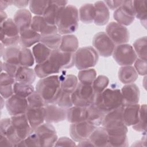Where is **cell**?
I'll return each mask as SVG.
<instances>
[{"instance_id":"bcb514c9","label":"cell","mask_w":147,"mask_h":147,"mask_svg":"<svg viewBox=\"0 0 147 147\" xmlns=\"http://www.w3.org/2000/svg\"><path fill=\"white\" fill-rule=\"evenodd\" d=\"M27 100L29 106L31 107H45L48 105L42 97L36 90L27 98Z\"/></svg>"},{"instance_id":"d590c367","label":"cell","mask_w":147,"mask_h":147,"mask_svg":"<svg viewBox=\"0 0 147 147\" xmlns=\"http://www.w3.org/2000/svg\"><path fill=\"white\" fill-rule=\"evenodd\" d=\"M78 84V79L74 75H61V88L64 92L72 94Z\"/></svg>"},{"instance_id":"9c48e42d","label":"cell","mask_w":147,"mask_h":147,"mask_svg":"<svg viewBox=\"0 0 147 147\" xmlns=\"http://www.w3.org/2000/svg\"><path fill=\"white\" fill-rule=\"evenodd\" d=\"M34 131L38 136L40 146H55L58 137L56 129L52 123H43Z\"/></svg>"},{"instance_id":"f35d334b","label":"cell","mask_w":147,"mask_h":147,"mask_svg":"<svg viewBox=\"0 0 147 147\" xmlns=\"http://www.w3.org/2000/svg\"><path fill=\"white\" fill-rule=\"evenodd\" d=\"M34 58L32 51L26 48H21L19 55V63L20 66L30 67L34 63Z\"/></svg>"},{"instance_id":"7a4b0ae2","label":"cell","mask_w":147,"mask_h":147,"mask_svg":"<svg viewBox=\"0 0 147 147\" xmlns=\"http://www.w3.org/2000/svg\"><path fill=\"white\" fill-rule=\"evenodd\" d=\"M79 11L76 6L67 5L59 13L56 25L61 35L70 34L75 32L79 26Z\"/></svg>"},{"instance_id":"680465c9","label":"cell","mask_w":147,"mask_h":147,"mask_svg":"<svg viewBox=\"0 0 147 147\" xmlns=\"http://www.w3.org/2000/svg\"><path fill=\"white\" fill-rule=\"evenodd\" d=\"M107 7L112 10H116L121 6L123 1H104Z\"/></svg>"},{"instance_id":"f5cc1de1","label":"cell","mask_w":147,"mask_h":147,"mask_svg":"<svg viewBox=\"0 0 147 147\" xmlns=\"http://www.w3.org/2000/svg\"><path fill=\"white\" fill-rule=\"evenodd\" d=\"M1 72H2V71H3L5 72L13 77L15 76L17 71L20 66L16 64L6 63L5 61H3V63L2 61H1Z\"/></svg>"},{"instance_id":"91938a15","label":"cell","mask_w":147,"mask_h":147,"mask_svg":"<svg viewBox=\"0 0 147 147\" xmlns=\"http://www.w3.org/2000/svg\"><path fill=\"white\" fill-rule=\"evenodd\" d=\"M0 146H14L13 144L7 138L6 136L0 134Z\"/></svg>"},{"instance_id":"681fc988","label":"cell","mask_w":147,"mask_h":147,"mask_svg":"<svg viewBox=\"0 0 147 147\" xmlns=\"http://www.w3.org/2000/svg\"><path fill=\"white\" fill-rule=\"evenodd\" d=\"M16 146H40L39 140L33 130L26 138L19 142Z\"/></svg>"},{"instance_id":"52a82bcc","label":"cell","mask_w":147,"mask_h":147,"mask_svg":"<svg viewBox=\"0 0 147 147\" xmlns=\"http://www.w3.org/2000/svg\"><path fill=\"white\" fill-rule=\"evenodd\" d=\"M1 43L5 47L16 46L19 44L20 31L12 18H7L1 24Z\"/></svg>"},{"instance_id":"5b68a950","label":"cell","mask_w":147,"mask_h":147,"mask_svg":"<svg viewBox=\"0 0 147 147\" xmlns=\"http://www.w3.org/2000/svg\"><path fill=\"white\" fill-rule=\"evenodd\" d=\"M75 65L79 70L91 68L94 67L99 59V55L92 47L78 48L74 53Z\"/></svg>"},{"instance_id":"5bb4252c","label":"cell","mask_w":147,"mask_h":147,"mask_svg":"<svg viewBox=\"0 0 147 147\" xmlns=\"http://www.w3.org/2000/svg\"><path fill=\"white\" fill-rule=\"evenodd\" d=\"M5 105L10 116L25 114L29 107L27 98L21 97L16 94H13L7 99Z\"/></svg>"},{"instance_id":"03108f58","label":"cell","mask_w":147,"mask_h":147,"mask_svg":"<svg viewBox=\"0 0 147 147\" xmlns=\"http://www.w3.org/2000/svg\"><path fill=\"white\" fill-rule=\"evenodd\" d=\"M138 143H141V144L140 145V146H142L143 145V142L141 141V140H140V141H138ZM138 146V144H137V142H135V144H133V145H131V146Z\"/></svg>"},{"instance_id":"ffe728a7","label":"cell","mask_w":147,"mask_h":147,"mask_svg":"<svg viewBox=\"0 0 147 147\" xmlns=\"http://www.w3.org/2000/svg\"><path fill=\"white\" fill-rule=\"evenodd\" d=\"M45 122L49 123H58L66 119V110L55 104H48L45 107Z\"/></svg>"},{"instance_id":"6125c7cd","label":"cell","mask_w":147,"mask_h":147,"mask_svg":"<svg viewBox=\"0 0 147 147\" xmlns=\"http://www.w3.org/2000/svg\"><path fill=\"white\" fill-rule=\"evenodd\" d=\"M77 145L79 146H86V147H87V146H94L93 144L90 141L89 138H87V139H85L84 140H82V141L79 142V143Z\"/></svg>"},{"instance_id":"d6986e66","label":"cell","mask_w":147,"mask_h":147,"mask_svg":"<svg viewBox=\"0 0 147 147\" xmlns=\"http://www.w3.org/2000/svg\"><path fill=\"white\" fill-rule=\"evenodd\" d=\"M121 92L123 106L138 103L140 91L138 87L136 84H125L121 88Z\"/></svg>"},{"instance_id":"4fadbf2b","label":"cell","mask_w":147,"mask_h":147,"mask_svg":"<svg viewBox=\"0 0 147 147\" xmlns=\"http://www.w3.org/2000/svg\"><path fill=\"white\" fill-rule=\"evenodd\" d=\"M95 127L86 121L71 123L69 127V134L74 141L79 142L88 138Z\"/></svg>"},{"instance_id":"db71d44e","label":"cell","mask_w":147,"mask_h":147,"mask_svg":"<svg viewBox=\"0 0 147 147\" xmlns=\"http://www.w3.org/2000/svg\"><path fill=\"white\" fill-rule=\"evenodd\" d=\"M16 82L14 77L11 76L5 72H2L1 73L0 86L14 85Z\"/></svg>"},{"instance_id":"ab89813d","label":"cell","mask_w":147,"mask_h":147,"mask_svg":"<svg viewBox=\"0 0 147 147\" xmlns=\"http://www.w3.org/2000/svg\"><path fill=\"white\" fill-rule=\"evenodd\" d=\"M96 78V72L92 68L80 70L78 75V79L79 82L87 85L92 86Z\"/></svg>"},{"instance_id":"4316f807","label":"cell","mask_w":147,"mask_h":147,"mask_svg":"<svg viewBox=\"0 0 147 147\" xmlns=\"http://www.w3.org/2000/svg\"><path fill=\"white\" fill-rule=\"evenodd\" d=\"M140 105L138 104L124 106L122 113L123 120L127 126H133L139 121V111Z\"/></svg>"},{"instance_id":"1f68e13d","label":"cell","mask_w":147,"mask_h":147,"mask_svg":"<svg viewBox=\"0 0 147 147\" xmlns=\"http://www.w3.org/2000/svg\"><path fill=\"white\" fill-rule=\"evenodd\" d=\"M79 48V41L76 36L70 34L61 36L59 49L63 52L75 53Z\"/></svg>"},{"instance_id":"ba28073f","label":"cell","mask_w":147,"mask_h":147,"mask_svg":"<svg viewBox=\"0 0 147 147\" xmlns=\"http://www.w3.org/2000/svg\"><path fill=\"white\" fill-rule=\"evenodd\" d=\"M112 55L117 63L121 66L131 65L137 59L133 47L127 44L116 45Z\"/></svg>"},{"instance_id":"ac0fdd59","label":"cell","mask_w":147,"mask_h":147,"mask_svg":"<svg viewBox=\"0 0 147 147\" xmlns=\"http://www.w3.org/2000/svg\"><path fill=\"white\" fill-rule=\"evenodd\" d=\"M30 28L39 33L41 36L58 33L56 25L48 24L42 16H34L32 18Z\"/></svg>"},{"instance_id":"74e56055","label":"cell","mask_w":147,"mask_h":147,"mask_svg":"<svg viewBox=\"0 0 147 147\" xmlns=\"http://www.w3.org/2000/svg\"><path fill=\"white\" fill-rule=\"evenodd\" d=\"M61 36L59 33L44 36H41L40 42L44 44L51 50L59 48L61 41Z\"/></svg>"},{"instance_id":"6da1fadb","label":"cell","mask_w":147,"mask_h":147,"mask_svg":"<svg viewBox=\"0 0 147 147\" xmlns=\"http://www.w3.org/2000/svg\"><path fill=\"white\" fill-rule=\"evenodd\" d=\"M35 90L48 104H55L61 92V75H53L41 78Z\"/></svg>"},{"instance_id":"30bf717a","label":"cell","mask_w":147,"mask_h":147,"mask_svg":"<svg viewBox=\"0 0 147 147\" xmlns=\"http://www.w3.org/2000/svg\"><path fill=\"white\" fill-rule=\"evenodd\" d=\"M92 44L98 55L105 57L111 56L115 47L110 37L103 32H98L94 36Z\"/></svg>"},{"instance_id":"83f0119b","label":"cell","mask_w":147,"mask_h":147,"mask_svg":"<svg viewBox=\"0 0 147 147\" xmlns=\"http://www.w3.org/2000/svg\"><path fill=\"white\" fill-rule=\"evenodd\" d=\"M94 146H109V134L103 127H96L88 137Z\"/></svg>"},{"instance_id":"8992f818","label":"cell","mask_w":147,"mask_h":147,"mask_svg":"<svg viewBox=\"0 0 147 147\" xmlns=\"http://www.w3.org/2000/svg\"><path fill=\"white\" fill-rule=\"evenodd\" d=\"M95 95L91 85L79 82L71 94V99L74 106L87 108L94 103Z\"/></svg>"},{"instance_id":"9a60e30c","label":"cell","mask_w":147,"mask_h":147,"mask_svg":"<svg viewBox=\"0 0 147 147\" xmlns=\"http://www.w3.org/2000/svg\"><path fill=\"white\" fill-rule=\"evenodd\" d=\"M74 53L63 52L59 49L52 50L49 59L61 69H68L75 65Z\"/></svg>"},{"instance_id":"3957f363","label":"cell","mask_w":147,"mask_h":147,"mask_svg":"<svg viewBox=\"0 0 147 147\" xmlns=\"http://www.w3.org/2000/svg\"><path fill=\"white\" fill-rule=\"evenodd\" d=\"M123 107L122 106L106 114L102 126L106 130L109 136L127 134V126L125 124L122 117Z\"/></svg>"},{"instance_id":"7dc6e473","label":"cell","mask_w":147,"mask_h":147,"mask_svg":"<svg viewBox=\"0 0 147 147\" xmlns=\"http://www.w3.org/2000/svg\"><path fill=\"white\" fill-rule=\"evenodd\" d=\"M109 146L120 147L128 146L127 134L121 136H109Z\"/></svg>"},{"instance_id":"f1b7e54d","label":"cell","mask_w":147,"mask_h":147,"mask_svg":"<svg viewBox=\"0 0 147 147\" xmlns=\"http://www.w3.org/2000/svg\"><path fill=\"white\" fill-rule=\"evenodd\" d=\"M138 74L132 65L121 66L118 71V79L125 84L133 83L138 78Z\"/></svg>"},{"instance_id":"8fae6325","label":"cell","mask_w":147,"mask_h":147,"mask_svg":"<svg viewBox=\"0 0 147 147\" xmlns=\"http://www.w3.org/2000/svg\"><path fill=\"white\" fill-rule=\"evenodd\" d=\"M113 17L116 22L123 26H129L135 19L133 1H123L120 7L115 10Z\"/></svg>"},{"instance_id":"cb8c5ba5","label":"cell","mask_w":147,"mask_h":147,"mask_svg":"<svg viewBox=\"0 0 147 147\" xmlns=\"http://www.w3.org/2000/svg\"><path fill=\"white\" fill-rule=\"evenodd\" d=\"M41 36L32 29L28 28L20 33L19 45L21 48H28L40 42Z\"/></svg>"},{"instance_id":"94428289","label":"cell","mask_w":147,"mask_h":147,"mask_svg":"<svg viewBox=\"0 0 147 147\" xmlns=\"http://www.w3.org/2000/svg\"><path fill=\"white\" fill-rule=\"evenodd\" d=\"M11 3L12 5L17 7L24 9V7L29 6V1H11Z\"/></svg>"},{"instance_id":"8d00e7d4","label":"cell","mask_w":147,"mask_h":147,"mask_svg":"<svg viewBox=\"0 0 147 147\" xmlns=\"http://www.w3.org/2000/svg\"><path fill=\"white\" fill-rule=\"evenodd\" d=\"M14 94L22 98H27L34 91V88L32 84L16 82L13 85Z\"/></svg>"},{"instance_id":"9f6ffc18","label":"cell","mask_w":147,"mask_h":147,"mask_svg":"<svg viewBox=\"0 0 147 147\" xmlns=\"http://www.w3.org/2000/svg\"><path fill=\"white\" fill-rule=\"evenodd\" d=\"M0 94L5 99H7L14 94L13 85L0 86Z\"/></svg>"},{"instance_id":"6f0895ef","label":"cell","mask_w":147,"mask_h":147,"mask_svg":"<svg viewBox=\"0 0 147 147\" xmlns=\"http://www.w3.org/2000/svg\"><path fill=\"white\" fill-rule=\"evenodd\" d=\"M11 125V118H3L0 122V134L5 135L6 130Z\"/></svg>"},{"instance_id":"7c38bea8","label":"cell","mask_w":147,"mask_h":147,"mask_svg":"<svg viewBox=\"0 0 147 147\" xmlns=\"http://www.w3.org/2000/svg\"><path fill=\"white\" fill-rule=\"evenodd\" d=\"M106 33L117 45L126 44L130 39L127 28L116 22H111L107 25Z\"/></svg>"},{"instance_id":"60d3db41","label":"cell","mask_w":147,"mask_h":147,"mask_svg":"<svg viewBox=\"0 0 147 147\" xmlns=\"http://www.w3.org/2000/svg\"><path fill=\"white\" fill-rule=\"evenodd\" d=\"M146 37L144 36L137 39L133 44V48L138 58L146 60Z\"/></svg>"},{"instance_id":"e0dca14e","label":"cell","mask_w":147,"mask_h":147,"mask_svg":"<svg viewBox=\"0 0 147 147\" xmlns=\"http://www.w3.org/2000/svg\"><path fill=\"white\" fill-rule=\"evenodd\" d=\"M10 118L13 126L22 140L26 138L33 131L25 114L11 116Z\"/></svg>"},{"instance_id":"c3c4849f","label":"cell","mask_w":147,"mask_h":147,"mask_svg":"<svg viewBox=\"0 0 147 147\" xmlns=\"http://www.w3.org/2000/svg\"><path fill=\"white\" fill-rule=\"evenodd\" d=\"M55 105L65 109H67L72 107L74 105L71 99V94L64 92L61 90V92Z\"/></svg>"},{"instance_id":"836d02e7","label":"cell","mask_w":147,"mask_h":147,"mask_svg":"<svg viewBox=\"0 0 147 147\" xmlns=\"http://www.w3.org/2000/svg\"><path fill=\"white\" fill-rule=\"evenodd\" d=\"M95 16V7L94 5L92 3H85L79 9V20L84 24H91L94 22Z\"/></svg>"},{"instance_id":"be15d7a7","label":"cell","mask_w":147,"mask_h":147,"mask_svg":"<svg viewBox=\"0 0 147 147\" xmlns=\"http://www.w3.org/2000/svg\"><path fill=\"white\" fill-rule=\"evenodd\" d=\"M12 5L11 1H1V11H3L4 9L7 8L9 5Z\"/></svg>"},{"instance_id":"2e32d148","label":"cell","mask_w":147,"mask_h":147,"mask_svg":"<svg viewBox=\"0 0 147 147\" xmlns=\"http://www.w3.org/2000/svg\"><path fill=\"white\" fill-rule=\"evenodd\" d=\"M67 1H49L48 5L42 15L46 22L56 25V19L60 11L67 5Z\"/></svg>"},{"instance_id":"f546056e","label":"cell","mask_w":147,"mask_h":147,"mask_svg":"<svg viewBox=\"0 0 147 147\" xmlns=\"http://www.w3.org/2000/svg\"><path fill=\"white\" fill-rule=\"evenodd\" d=\"M36 75L34 70L30 67L19 66L14 78L16 81L20 83L32 84L36 80Z\"/></svg>"},{"instance_id":"f907efd6","label":"cell","mask_w":147,"mask_h":147,"mask_svg":"<svg viewBox=\"0 0 147 147\" xmlns=\"http://www.w3.org/2000/svg\"><path fill=\"white\" fill-rule=\"evenodd\" d=\"M4 136L7 137V138L10 140V141L13 144L14 146H16V145L22 141V140L18 136L12 124L7 129Z\"/></svg>"},{"instance_id":"d4e9b609","label":"cell","mask_w":147,"mask_h":147,"mask_svg":"<svg viewBox=\"0 0 147 147\" xmlns=\"http://www.w3.org/2000/svg\"><path fill=\"white\" fill-rule=\"evenodd\" d=\"M32 18L31 12L28 9H20L16 12L13 20L18 27L20 33L30 28Z\"/></svg>"},{"instance_id":"277c9868","label":"cell","mask_w":147,"mask_h":147,"mask_svg":"<svg viewBox=\"0 0 147 147\" xmlns=\"http://www.w3.org/2000/svg\"><path fill=\"white\" fill-rule=\"evenodd\" d=\"M94 103L106 113L120 107L123 106L121 90L106 88L101 93L96 94Z\"/></svg>"},{"instance_id":"d6a6232c","label":"cell","mask_w":147,"mask_h":147,"mask_svg":"<svg viewBox=\"0 0 147 147\" xmlns=\"http://www.w3.org/2000/svg\"><path fill=\"white\" fill-rule=\"evenodd\" d=\"M32 51L35 62L37 64L42 63L48 60L52 50L40 42L33 47Z\"/></svg>"},{"instance_id":"484cf974","label":"cell","mask_w":147,"mask_h":147,"mask_svg":"<svg viewBox=\"0 0 147 147\" xmlns=\"http://www.w3.org/2000/svg\"><path fill=\"white\" fill-rule=\"evenodd\" d=\"M95 16L94 22L98 26H103L107 24L110 18L109 9L104 1H100L95 2Z\"/></svg>"},{"instance_id":"11a10c76","label":"cell","mask_w":147,"mask_h":147,"mask_svg":"<svg viewBox=\"0 0 147 147\" xmlns=\"http://www.w3.org/2000/svg\"><path fill=\"white\" fill-rule=\"evenodd\" d=\"M76 146L75 141L67 137H61L57 139L55 146Z\"/></svg>"},{"instance_id":"44dd1931","label":"cell","mask_w":147,"mask_h":147,"mask_svg":"<svg viewBox=\"0 0 147 147\" xmlns=\"http://www.w3.org/2000/svg\"><path fill=\"white\" fill-rule=\"evenodd\" d=\"M25 114L33 130H34L45 121V107L34 108L29 106Z\"/></svg>"},{"instance_id":"603a6c76","label":"cell","mask_w":147,"mask_h":147,"mask_svg":"<svg viewBox=\"0 0 147 147\" xmlns=\"http://www.w3.org/2000/svg\"><path fill=\"white\" fill-rule=\"evenodd\" d=\"M61 69L60 67L49 59L42 63L37 64L34 68L36 76L40 78H43L58 74L60 72Z\"/></svg>"},{"instance_id":"4dcf8cb0","label":"cell","mask_w":147,"mask_h":147,"mask_svg":"<svg viewBox=\"0 0 147 147\" xmlns=\"http://www.w3.org/2000/svg\"><path fill=\"white\" fill-rule=\"evenodd\" d=\"M86 107L72 106L66 110V119L71 123L86 121Z\"/></svg>"},{"instance_id":"7402d4cb","label":"cell","mask_w":147,"mask_h":147,"mask_svg":"<svg viewBox=\"0 0 147 147\" xmlns=\"http://www.w3.org/2000/svg\"><path fill=\"white\" fill-rule=\"evenodd\" d=\"M106 113L94 103L86 108V121L95 127L102 125Z\"/></svg>"},{"instance_id":"e575fe53","label":"cell","mask_w":147,"mask_h":147,"mask_svg":"<svg viewBox=\"0 0 147 147\" xmlns=\"http://www.w3.org/2000/svg\"><path fill=\"white\" fill-rule=\"evenodd\" d=\"M21 48V47L18 45L5 47L2 56L3 61L20 65L19 55Z\"/></svg>"},{"instance_id":"ee69618b","label":"cell","mask_w":147,"mask_h":147,"mask_svg":"<svg viewBox=\"0 0 147 147\" xmlns=\"http://www.w3.org/2000/svg\"><path fill=\"white\" fill-rule=\"evenodd\" d=\"M48 2L49 1H29V10L36 16H42Z\"/></svg>"},{"instance_id":"b9f144b4","label":"cell","mask_w":147,"mask_h":147,"mask_svg":"<svg viewBox=\"0 0 147 147\" xmlns=\"http://www.w3.org/2000/svg\"><path fill=\"white\" fill-rule=\"evenodd\" d=\"M135 12V18L139 19L141 23L146 24V1H133Z\"/></svg>"},{"instance_id":"7bdbcfd3","label":"cell","mask_w":147,"mask_h":147,"mask_svg":"<svg viewBox=\"0 0 147 147\" xmlns=\"http://www.w3.org/2000/svg\"><path fill=\"white\" fill-rule=\"evenodd\" d=\"M146 105H140L139 111V121L137 123L132 126L133 129L139 132L146 131Z\"/></svg>"},{"instance_id":"f6af8a7d","label":"cell","mask_w":147,"mask_h":147,"mask_svg":"<svg viewBox=\"0 0 147 147\" xmlns=\"http://www.w3.org/2000/svg\"><path fill=\"white\" fill-rule=\"evenodd\" d=\"M109 78L105 75H99L94 80L92 87L95 94H99L103 92L108 86Z\"/></svg>"},{"instance_id":"e7e4bbea","label":"cell","mask_w":147,"mask_h":147,"mask_svg":"<svg viewBox=\"0 0 147 147\" xmlns=\"http://www.w3.org/2000/svg\"><path fill=\"white\" fill-rule=\"evenodd\" d=\"M0 14H1V24H2L4 21H5L8 18H7V15L5 11H1Z\"/></svg>"},{"instance_id":"816d5d0a","label":"cell","mask_w":147,"mask_h":147,"mask_svg":"<svg viewBox=\"0 0 147 147\" xmlns=\"http://www.w3.org/2000/svg\"><path fill=\"white\" fill-rule=\"evenodd\" d=\"M134 67L138 75L145 76L147 73V62L146 60L137 58L134 61Z\"/></svg>"}]
</instances>
